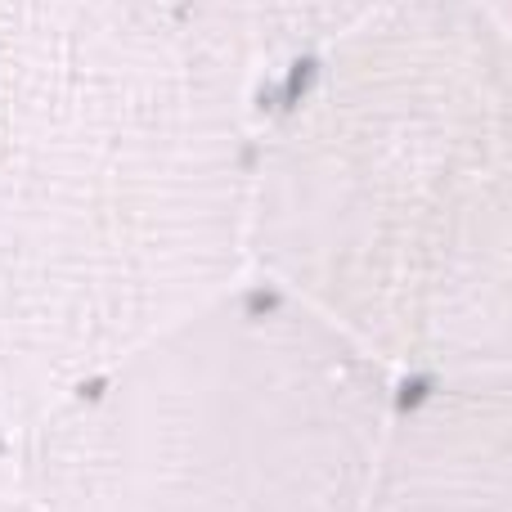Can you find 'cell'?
Instances as JSON below:
<instances>
[{
    "mask_svg": "<svg viewBox=\"0 0 512 512\" xmlns=\"http://www.w3.org/2000/svg\"><path fill=\"white\" fill-rule=\"evenodd\" d=\"M508 27L396 0L256 86L248 274L396 382L512 391Z\"/></svg>",
    "mask_w": 512,
    "mask_h": 512,
    "instance_id": "7a4b0ae2",
    "label": "cell"
},
{
    "mask_svg": "<svg viewBox=\"0 0 512 512\" xmlns=\"http://www.w3.org/2000/svg\"><path fill=\"white\" fill-rule=\"evenodd\" d=\"M252 86L396 0H158Z\"/></svg>",
    "mask_w": 512,
    "mask_h": 512,
    "instance_id": "277c9868",
    "label": "cell"
},
{
    "mask_svg": "<svg viewBox=\"0 0 512 512\" xmlns=\"http://www.w3.org/2000/svg\"><path fill=\"white\" fill-rule=\"evenodd\" d=\"M252 113L158 0H0V441L248 279Z\"/></svg>",
    "mask_w": 512,
    "mask_h": 512,
    "instance_id": "6da1fadb",
    "label": "cell"
},
{
    "mask_svg": "<svg viewBox=\"0 0 512 512\" xmlns=\"http://www.w3.org/2000/svg\"><path fill=\"white\" fill-rule=\"evenodd\" d=\"M396 391L248 274L5 445L45 512H355Z\"/></svg>",
    "mask_w": 512,
    "mask_h": 512,
    "instance_id": "3957f363",
    "label": "cell"
}]
</instances>
